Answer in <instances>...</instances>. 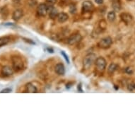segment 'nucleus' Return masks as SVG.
Instances as JSON below:
<instances>
[{
  "label": "nucleus",
  "mask_w": 135,
  "mask_h": 135,
  "mask_svg": "<svg viewBox=\"0 0 135 135\" xmlns=\"http://www.w3.org/2000/svg\"><path fill=\"white\" fill-rule=\"evenodd\" d=\"M11 62H12V68L15 72H19L22 70L24 67V64L22 59L18 56H13L11 57Z\"/></svg>",
  "instance_id": "f257e3e1"
},
{
  "label": "nucleus",
  "mask_w": 135,
  "mask_h": 135,
  "mask_svg": "<svg viewBox=\"0 0 135 135\" xmlns=\"http://www.w3.org/2000/svg\"><path fill=\"white\" fill-rule=\"evenodd\" d=\"M96 57L94 53H90L88 54L87 55H86L85 57L83 58V67L85 68L86 69H88L89 68L91 67L92 66L95 62L96 60Z\"/></svg>",
  "instance_id": "f03ea898"
},
{
  "label": "nucleus",
  "mask_w": 135,
  "mask_h": 135,
  "mask_svg": "<svg viewBox=\"0 0 135 135\" xmlns=\"http://www.w3.org/2000/svg\"><path fill=\"white\" fill-rule=\"evenodd\" d=\"M113 44V40L112 38L108 36L105 38H102L101 40L98 43V47L101 49H108Z\"/></svg>",
  "instance_id": "7ed1b4c3"
},
{
  "label": "nucleus",
  "mask_w": 135,
  "mask_h": 135,
  "mask_svg": "<svg viewBox=\"0 0 135 135\" xmlns=\"http://www.w3.org/2000/svg\"><path fill=\"white\" fill-rule=\"evenodd\" d=\"M95 65L98 71H99L100 72H103L106 67V60L103 57H99L96 58Z\"/></svg>",
  "instance_id": "20e7f679"
},
{
  "label": "nucleus",
  "mask_w": 135,
  "mask_h": 135,
  "mask_svg": "<svg viewBox=\"0 0 135 135\" xmlns=\"http://www.w3.org/2000/svg\"><path fill=\"white\" fill-rule=\"evenodd\" d=\"M81 40H82V36L81 34H79V33H74V34L71 35L69 38H68L67 43L70 45H75V44L79 43Z\"/></svg>",
  "instance_id": "39448f33"
},
{
  "label": "nucleus",
  "mask_w": 135,
  "mask_h": 135,
  "mask_svg": "<svg viewBox=\"0 0 135 135\" xmlns=\"http://www.w3.org/2000/svg\"><path fill=\"white\" fill-rule=\"evenodd\" d=\"M14 69L12 67H11L9 66H4L2 68L1 70V75L3 77H9L13 75L14 74Z\"/></svg>",
  "instance_id": "423d86ee"
},
{
  "label": "nucleus",
  "mask_w": 135,
  "mask_h": 135,
  "mask_svg": "<svg viewBox=\"0 0 135 135\" xmlns=\"http://www.w3.org/2000/svg\"><path fill=\"white\" fill-rule=\"evenodd\" d=\"M38 14L40 16H45L48 13V6L45 4H40L37 9Z\"/></svg>",
  "instance_id": "0eeeda50"
},
{
  "label": "nucleus",
  "mask_w": 135,
  "mask_h": 135,
  "mask_svg": "<svg viewBox=\"0 0 135 135\" xmlns=\"http://www.w3.org/2000/svg\"><path fill=\"white\" fill-rule=\"evenodd\" d=\"M93 9V4L90 1H85L82 4V12L88 13L92 11Z\"/></svg>",
  "instance_id": "6e6552de"
},
{
  "label": "nucleus",
  "mask_w": 135,
  "mask_h": 135,
  "mask_svg": "<svg viewBox=\"0 0 135 135\" xmlns=\"http://www.w3.org/2000/svg\"><path fill=\"white\" fill-rule=\"evenodd\" d=\"M23 15V11L22 9H16V10H15L13 12V20H14L15 21H19L22 18Z\"/></svg>",
  "instance_id": "1a4fd4ad"
},
{
  "label": "nucleus",
  "mask_w": 135,
  "mask_h": 135,
  "mask_svg": "<svg viewBox=\"0 0 135 135\" xmlns=\"http://www.w3.org/2000/svg\"><path fill=\"white\" fill-rule=\"evenodd\" d=\"M120 18H121V19H122L123 22H125L126 24H128V23H131L133 18L132 16L130 14H128V13H123V14H120Z\"/></svg>",
  "instance_id": "9d476101"
},
{
  "label": "nucleus",
  "mask_w": 135,
  "mask_h": 135,
  "mask_svg": "<svg viewBox=\"0 0 135 135\" xmlns=\"http://www.w3.org/2000/svg\"><path fill=\"white\" fill-rule=\"evenodd\" d=\"M55 71L58 75H64L65 74V66L62 63H58L57 65L55 66Z\"/></svg>",
  "instance_id": "9b49d317"
},
{
  "label": "nucleus",
  "mask_w": 135,
  "mask_h": 135,
  "mask_svg": "<svg viewBox=\"0 0 135 135\" xmlns=\"http://www.w3.org/2000/svg\"><path fill=\"white\" fill-rule=\"evenodd\" d=\"M25 91L26 92L30 93H38V88L33 84L32 83H28L25 85Z\"/></svg>",
  "instance_id": "f8f14e48"
},
{
  "label": "nucleus",
  "mask_w": 135,
  "mask_h": 135,
  "mask_svg": "<svg viewBox=\"0 0 135 135\" xmlns=\"http://www.w3.org/2000/svg\"><path fill=\"white\" fill-rule=\"evenodd\" d=\"M57 18L58 22L60 23H62L66 22V21L68 20L69 16H68L67 14H66V13L62 12L60 13V14H58V16Z\"/></svg>",
  "instance_id": "ddd939ff"
},
{
  "label": "nucleus",
  "mask_w": 135,
  "mask_h": 135,
  "mask_svg": "<svg viewBox=\"0 0 135 135\" xmlns=\"http://www.w3.org/2000/svg\"><path fill=\"white\" fill-rule=\"evenodd\" d=\"M10 38L8 36H4V37H0V47H2L4 45H7L8 43L10 42Z\"/></svg>",
  "instance_id": "4468645a"
},
{
  "label": "nucleus",
  "mask_w": 135,
  "mask_h": 135,
  "mask_svg": "<svg viewBox=\"0 0 135 135\" xmlns=\"http://www.w3.org/2000/svg\"><path fill=\"white\" fill-rule=\"evenodd\" d=\"M112 7H113L114 11H119L121 9V3H120V0H114L112 4Z\"/></svg>",
  "instance_id": "2eb2a0df"
},
{
  "label": "nucleus",
  "mask_w": 135,
  "mask_h": 135,
  "mask_svg": "<svg viewBox=\"0 0 135 135\" xmlns=\"http://www.w3.org/2000/svg\"><path fill=\"white\" fill-rule=\"evenodd\" d=\"M118 68V65L115 64V63H111L108 68V72L110 74H113V73L115 72V71L117 70Z\"/></svg>",
  "instance_id": "dca6fc26"
},
{
  "label": "nucleus",
  "mask_w": 135,
  "mask_h": 135,
  "mask_svg": "<svg viewBox=\"0 0 135 135\" xmlns=\"http://www.w3.org/2000/svg\"><path fill=\"white\" fill-rule=\"evenodd\" d=\"M49 13H50V18H52V19H55V18L57 17L58 12H57V9H55V8L53 7Z\"/></svg>",
  "instance_id": "f3484780"
},
{
  "label": "nucleus",
  "mask_w": 135,
  "mask_h": 135,
  "mask_svg": "<svg viewBox=\"0 0 135 135\" xmlns=\"http://www.w3.org/2000/svg\"><path fill=\"white\" fill-rule=\"evenodd\" d=\"M115 18H116V15H115V13L114 11H111L110 12H108V20L110 22H113L115 20Z\"/></svg>",
  "instance_id": "a211bd4d"
},
{
  "label": "nucleus",
  "mask_w": 135,
  "mask_h": 135,
  "mask_svg": "<svg viewBox=\"0 0 135 135\" xmlns=\"http://www.w3.org/2000/svg\"><path fill=\"white\" fill-rule=\"evenodd\" d=\"M127 88L130 91H133L135 90V80L132 81L128 83Z\"/></svg>",
  "instance_id": "6ab92c4d"
},
{
  "label": "nucleus",
  "mask_w": 135,
  "mask_h": 135,
  "mask_svg": "<svg viewBox=\"0 0 135 135\" xmlns=\"http://www.w3.org/2000/svg\"><path fill=\"white\" fill-rule=\"evenodd\" d=\"M69 12L71 14H75L76 12V6L74 4H70L69 5Z\"/></svg>",
  "instance_id": "aec40b11"
},
{
  "label": "nucleus",
  "mask_w": 135,
  "mask_h": 135,
  "mask_svg": "<svg viewBox=\"0 0 135 135\" xmlns=\"http://www.w3.org/2000/svg\"><path fill=\"white\" fill-rule=\"evenodd\" d=\"M99 25H100V28H101V30H105L106 27H107V24H106V23L104 20L101 21Z\"/></svg>",
  "instance_id": "412c9836"
},
{
  "label": "nucleus",
  "mask_w": 135,
  "mask_h": 135,
  "mask_svg": "<svg viewBox=\"0 0 135 135\" xmlns=\"http://www.w3.org/2000/svg\"><path fill=\"white\" fill-rule=\"evenodd\" d=\"M22 39L24 40L25 42H26V43H29V44H31V45H35V42H34L33 40H30V39H28V38H23Z\"/></svg>",
  "instance_id": "4be33fe9"
},
{
  "label": "nucleus",
  "mask_w": 135,
  "mask_h": 135,
  "mask_svg": "<svg viewBox=\"0 0 135 135\" xmlns=\"http://www.w3.org/2000/svg\"><path fill=\"white\" fill-rule=\"evenodd\" d=\"M11 92V88H4L3 90L1 91V93H9Z\"/></svg>",
  "instance_id": "5701e85b"
},
{
  "label": "nucleus",
  "mask_w": 135,
  "mask_h": 135,
  "mask_svg": "<svg viewBox=\"0 0 135 135\" xmlns=\"http://www.w3.org/2000/svg\"><path fill=\"white\" fill-rule=\"evenodd\" d=\"M61 55H62L63 57H64V58L65 59V60L67 61V62L68 63V64H69V58H68V56L67 55H66V53L64 52V51H62L61 52Z\"/></svg>",
  "instance_id": "b1692460"
},
{
  "label": "nucleus",
  "mask_w": 135,
  "mask_h": 135,
  "mask_svg": "<svg viewBox=\"0 0 135 135\" xmlns=\"http://www.w3.org/2000/svg\"><path fill=\"white\" fill-rule=\"evenodd\" d=\"M57 1V0H46V2H47L48 3H49V4H51V5H53V4H56Z\"/></svg>",
  "instance_id": "393cba45"
},
{
  "label": "nucleus",
  "mask_w": 135,
  "mask_h": 135,
  "mask_svg": "<svg viewBox=\"0 0 135 135\" xmlns=\"http://www.w3.org/2000/svg\"><path fill=\"white\" fill-rule=\"evenodd\" d=\"M4 25H5V26H9V27H14V26H16L15 24L12 23H6L4 24Z\"/></svg>",
  "instance_id": "a878e982"
},
{
  "label": "nucleus",
  "mask_w": 135,
  "mask_h": 135,
  "mask_svg": "<svg viewBox=\"0 0 135 135\" xmlns=\"http://www.w3.org/2000/svg\"><path fill=\"white\" fill-rule=\"evenodd\" d=\"M125 72H126V73H127L128 74H132L133 73L132 69L130 67L127 68V69H126V70H125Z\"/></svg>",
  "instance_id": "bb28decb"
},
{
  "label": "nucleus",
  "mask_w": 135,
  "mask_h": 135,
  "mask_svg": "<svg viewBox=\"0 0 135 135\" xmlns=\"http://www.w3.org/2000/svg\"><path fill=\"white\" fill-rule=\"evenodd\" d=\"M95 2L98 4H102L103 3V0H95Z\"/></svg>",
  "instance_id": "cd10ccee"
},
{
  "label": "nucleus",
  "mask_w": 135,
  "mask_h": 135,
  "mask_svg": "<svg viewBox=\"0 0 135 135\" xmlns=\"http://www.w3.org/2000/svg\"><path fill=\"white\" fill-rule=\"evenodd\" d=\"M78 91H79L80 92L83 93V90L81 89V84H79V85L78 86Z\"/></svg>",
  "instance_id": "c85d7f7f"
},
{
  "label": "nucleus",
  "mask_w": 135,
  "mask_h": 135,
  "mask_svg": "<svg viewBox=\"0 0 135 135\" xmlns=\"http://www.w3.org/2000/svg\"><path fill=\"white\" fill-rule=\"evenodd\" d=\"M47 50H48V51H49V53H54V51H53V49H52V48H48V49H47Z\"/></svg>",
  "instance_id": "c756f323"
},
{
  "label": "nucleus",
  "mask_w": 135,
  "mask_h": 135,
  "mask_svg": "<svg viewBox=\"0 0 135 135\" xmlns=\"http://www.w3.org/2000/svg\"><path fill=\"white\" fill-rule=\"evenodd\" d=\"M21 1H22V0H14V2L19 3V2H21Z\"/></svg>",
  "instance_id": "7c9ffc66"
},
{
  "label": "nucleus",
  "mask_w": 135,
  "mask_h": 135,
  "mask_svg": "<svg viewBox=\"0 0 135 135\" xmlns=\"http://www.w3.org/2000/svg\"><path fill=\"white\" fill-rule=\"evenodd\" d=\"M115 89H116V90H118V88L116 86H115Z\"/></svg>",
  "instance_id": "2f4dec72"
}]
</instances>
